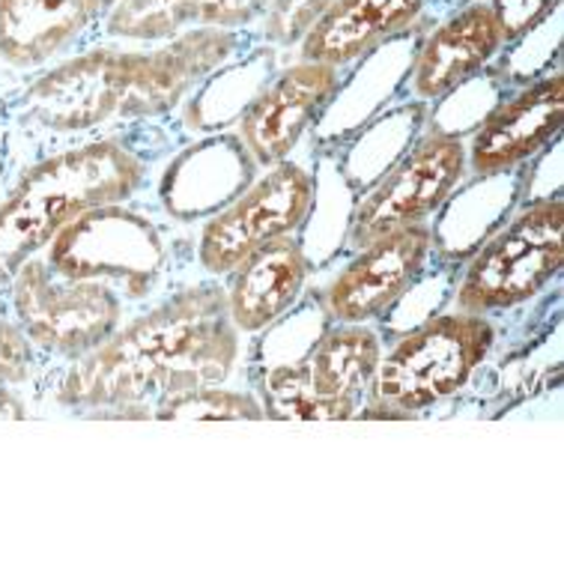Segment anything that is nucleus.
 Instances as JSON below:
<instances>
[{
    "label": "nucleus",
    "mask_w": 564,
    "mask_h": 564,
    "mask_svg": "<svg viewBox=\"0 0 564 564\" xmlns=\"http://www.w3.org/2000/svg\"><path fill=\"white\" fill-rule=\"evenodd\" d=\"M246 45L239 31H195L147 48L99 45L63 57L7 102L10 167L171 113Z\"/></svg>",
    "instance_id": "obj_1"
},
{
    "label": "nucleus",
    "mask_w": 564,
    "mask_h": 564,
    "mask_svg": "<svg viewBox=\"0 0 564 564\" xmlns=\"http://www.w3.org/2000/svg\"><path fill=\"white\" fill-rule=\"evenodd\" d=\"M10 176V126H7V105L0 102V188Z\"/></svg>",
    "instance_id": "obj_24"
},
{
    "label": "nucleus",
    "mask_w": 564,
    "mask_h": 564,
    "mask_svg": "<svg viewBox=\"0 0 564 564\" xmlns=\"http://www.w3.org/2000/svg\"><path fill=\"white\" fill-rule=\"evenodd\" d=\"M496 344V323L481 314L448 311L406 332L368 382L365 415L412 419L460 394Z\"/></svg>",
    "instance_id": "obj_4"
},
{
    "label": "nucleus",
    "mask_w": 564,
    "mask_h": 564,
    "mask_svg": "<svg viewBox=\"0 0 564 564\" xmlns=\"http://www.w3.org/2000/svg\"><path fill=\"white\" fill-rule=\"evenodd\" d=\"M12 319L52 365L93 352L126 323V299L105 281H63L42 254L31 257L10 284Z\"/></svg>",
    "instance_id": "obj_8"
},
{
    "label": "nucleus",
    "mask_w": 564,
    "mask_h": 564,
    "mask_svg": "<svg viewBox=\"0 0 564 564\" xmlns=\"http://www.w3.org/2000/svg\"><path fill=\"white\" fill-rule=\"evenodd\" d=\"M144 185L147 162L123 134L66 147L21 167L0 197V293L63 227L99 206L129 204Z\"/></svg>",
    "instance_id": "obj_3"
},
{
    "label": "nucleus",
    "mask_w": 564,
    "mask_h": 564,
    "mask_svg": "<svg viewBox=\"0 0 564 564\" xmlns=\"http://www.w3.org/2000/svg\"><path fill=\"white\" fill-rule=\"evenodd\" d=\"M0 305H3V299H0Z\"/></svg>",
    "instance_id": "obj_25"
},
{
    "label": "nucleus",
    "mask_w": 564,
    "mask_h": 564,
    "mask_svg": "<svg viewBox=\"0 0 564 564\" xmlns=\"http://www.w3.org/2000/svg\"><path fill=\"white\" fill-rule=\"evenodd\" d=\"M466 171V141L460 134L442 129L424 132L361 197L349 221V248L359 251L391 230L427 221L452 200Z\"/></svg>",
    "instance_id": "obj_10"
},
{
    "label": "nucleus",
    "mask_w": 564,
    "mask_h": 564,
    "mask_svg": "<svg viewBox=\"0 0 564 564\" xmlns=\"http://www.w3.org/2000/svg\"><path fill=\"white\" fill-rule=\"evenodd\" d=\"M344 78L338 66L299 61L278 75L269 87H260L239 113L237 138L257 167L290 159L308 132L311 123L338 99Z\"/></svg>",
    "instance_id": "obj_12"
},
{
    "label": "nucleus",
    "mask_w": 564,
    "mask_h": 564,
    "mask_svg": "<svg viewBox=\"0 0 564 564\" xmlns=\"http://www.w3.org/2000/svg\"><path fill=\"white\" fill-rule=\"evenodd\" d=\"M564 123V75L553 73L541 82L496 102L484 113L473 141L466 144V164L478 180L511 174L520 164L544 153Z\"/></svg>",
    "instance_id": "obj_13"
},
{
    "label": "nucleus",
    "mask_w": 564,
    "mask_h": 564,
    "mask_svg": "<svg viewBox=\"0 0 564 564\" xmlns=\"http://www.w3.org/2000/svg\"><path fill=\"white\" fill-rule=\"evenodd\" d=\"M117 0H0V69L36 75L61 61Z\"/></svg>",
    "instance_id": "obj_14"
},
{
    "label": "nucleus",
    "mask_w": 564,
    "mask_h": 564,
    "mask_svg": "<svg viewBox=\"0 0 564 564\" xmlns=\"http://www.w3.org/2000/svg\"><path fill=\"white\" fill-rule=\"evenodd\" d=\"M239 361L225 288L206 278L159 299L82 359L45 368L40 398L90 419L147 415L144 406L167 394L225 386Z\"/></svg>",
    "instance_id": "obj_2"
},
{
    "label": "nucleus",
    "mask_w": 564,
    "mask_h": 564,
    "mask_svg": "<svg viewBox=\"0 0 564 564\" xmlns=\"http://www.w3.org/2000/svg\"><path fill=\"white\" fill-rule=\"evenodd\" d=\"M311 263L296 237L272 239L227 272V317L239 335H260L296 308Z\"/></svg>",
    "instance_id": "obj_16"
},
{
    "label": "nucleus",
    "mask_w": 564,
    "mask_h": 564,
    "mask_svg": "<svg viewBox=\"0 0 564 564\" xmlns=\"http://www.w3.org/2000/svg\"><path fill=\"white\" fill-rule=\"evenodd\" d=\"M564 204L562 195L525 204L511 225L469 260L454 290V311L499 314L532 302L562 272Z\"/></svg>",
    "instance_id": "obj_6"
},
{
    "label": "nucleus",
    "mask_w": 564,
    "mask_h": 564,
    "mask_svg": "<svg viewBox=\"0 0 564 564\" xmlns=\"http://www.w3.org/2000/svg\"><path fill=\"white\" fill-rule=\"evenodd\" d=\"M45 377V356L33 347L15 319L0 314V382L12 389H40Z\"/></svg>",
    "instance_id": "obj_21"
},
{
    "label": "nucleus",
    "mask_w": 564,
    "mask_h": 564,
    "mask_svg": "<svg viewBox=\"0 0 564 564\" xmlns=\"http://www.w3.org/2000/svg\"><path fill=\"white\" fill-rule=\"evenodd\" d=\"M267 10L269 0H117L99 24L120 45H155L195 31H246Z\"/></svg>",
    "instance_id": "obj_17"
},
{
    "label": "nucleus",
    "mask_w": 564,
    "mask_h": 564,
    "mask_svg": "<svg viewBox=\"0 0 564 564\" xmlns=\"http://www.w3.org/2000/svg\"><path fill=\"white\" fill-rule=\"evenodd\" d=\"M31 398H24L19 389H12V386H3L0 382V421H21V419H31L33 410Z\"/></svg>",
    "instance_id": "obj_23"
},
{
    "label": "nucleus",
    "mask_w": 564,
    "mask_h": 564,
    "mask_svg": "<svg viewBox=\"0 0 564 564\" xmlns=\"http://www.w3.org/2000/svg\"><path fill=\"white\" fill-rule=\"evenodd\" d=\"M490 7L502 24L505 45H508L538 28L558 7V0H490Z\"/></svg>",
    "instance_id": "obj_22"
},
{
    "label": "nucleus",
    "mask_w": 564,
    "mask_h": 564,
    "mask_svg": "<svg viewBox=\"0 0 564 564\" xmlns=\"http://www.w3.org/2000/svg\"><path fill=\"white\" fill-rule=\"evenodd\" d=\"M150 415L159 421H260L267 419V410L251 391L204 386V389L180 391V394H167L162 401H155Z\"/></svg>",
    "instance_id": "obj_19"
},
{
    "label": "nucleus",
    "mask_w": 564,
    "mask_h": 564,
    "mask_svg": "<svg viewBox=\"0 0 564 564\" xmlns=\"http://www.w3.org/2000/svg\"><path fill=\"white\" fill-rule=\"evenodd\" d=\"M382 359V338L368 323H332L305 356L263 370L267 419L344 421L359 415L361 394Z\"/></svg>",
    "instance_id": "obj_5"
},
{
    "label": "nucleus",
    "mask_w": 564,
    "mask_h": 564,
    "mask_svg": "<svg viewBox=\"0 0 564 564\" xmlns=\"http://www.w3.org/2000/svg\"><path fill=\"white\" fill-rule=\"evenodd\" d=\"M332 0H269L260 19V40L275 48H293L323 19Z\"/></svg>",
    "instance_id": "obj_20"
},
{
    "label": "nucleus",
    "mask_w": 564,
    "mask_h": 564,
    "mask_svg": "<svg viewBox=\"0 0 564 564\" xmlns=\"http://www.w3.org/2000/svg\"><path fill=\"white\" fill-rule=\"evenodd\" d=\"M433 227L421 225L391 230L349 257L319 296L328 323H370L394 308L427 269L433 254Z\"/></svg>",
    "instance_id": "obj_11"
},
{
    "label": "nucleus",
    "mask_w": 564,
    "mask_h": 564,
    "mask_svg": "<svg viewBox=\"0 0 564 564\" xmlns=\"http://www.w3.org/2000/svg\"><path fill=\"white\" fill-rule=\"evenodd\" d=\"M427 0H332L323 19L299 42V61L347 66L368 57L382 42L406 33Z\"/></svg>",
    "instance_id": "obj_18"
},
{
    "label": "nucleus",
    "mask_w": 564,
    "mask_h": 564,
    "mask_svg": "<svg viewBox=\"0 0 564 564\" xmlns=\"http://www.w3.org/2000/svg\"><path fill=\"white\" fill-rule=\"evenodd\" d=\"M317 204V180L302 162H278L206 221L197 237V267L225 278L239 260L272 239L293 237Z\"/></svg>",
    "instance_id": "obj_9"
},
{
    "label": "nucleus",
    "mask_w": 564,
    "mask_h": 564,
    "mask_svg": "<svg viewBox=\"0 0 564 564\" xmlns=\"http://www.w3.org/2000/svg\"><path fill=\"white\" fill-rule=\"evenodd\" d=\"M505 48L502 24L490 0H473L433 28L412 61L410 90L415 99L436 102L481 73Z\"/></svg>",
    "instance_id": "obj_15"
},
{
    "label": "nucleus",
    "mask_w": 564,
    "mask_h": 564,
    "mask_svg": "<svg viewBox=\"0 0 564 564\" xmlns=\"http://www.w3.org/2000/svg\"><path fill=\"white\" fill-rule=\"evenodd\" d=\"M167 239L162 227L126 204L99 206L75 218L42 251L54 275L63 281H105L126 302L153 293L167 269Z\"/></svg>",
    "instance_id": "obj_7"
}]
</instances>
